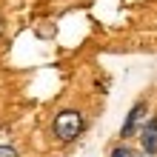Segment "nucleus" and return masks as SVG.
Returning a JSON list of instances; mask_svg holds the SVG:
<instances>
[{"instance_id": "f257e3e1", "label": "nucleus", "mask_w": 157, "mask_h": 157, "mask_svg": "<svg viewBox=\"0 0 157 157\" xmlns=\"http://www.w3.org/2000/svg\"><path fill=\"white\" fill-rule=\"evenodd\" d=\"M52 128H54V137H57L60 143H71V140H77V134L83 132V117L75 109H66V112H60L54 117Z\"/></svg>"}, {"instance_id": "f03ea898", "label": "nucleus", "mask_w": 157, "mask_h": 157, "mask_svg": "<svg viewBox=\"0 0 157 157\" xmlns=\"http://www.w3.org/2000/svg\"><path fill=\"white\" fill-rule=\"evenodd\" d=\"M140 143H143V151L146 154H157V117H151L149 123H143Z\"/></svg>"}, {"instance_id": "7ed1b4c3", "label": "nucleus", "mask_w": 157, "mask_h": 157, "mask_svg": "<svg viewBox=\"0 0 157 157\" xmlns=\"http://www.w3.org/2000/svg\"><path fill=\"white\" fill-rule=\"evenodd\" d=\"M146 114V103L140 100V103H134V109L128 112V117H126V123H123V132H120V137H132L134 132H137V123H140V117Z\"/></svg>"}, {"instance_id": "20e7f679", "label": "nucleus", "mask_w": 157, "mask_h": 157, "mask_svg": "<svg viewBox=\"0 0 157 157\" xmlns=\"http://www.w3.org/2000/svg\"><path fill=\"white\" fill-rule=\"evenodd\" d=\"M112 157H137V154L128 149V146H117V149L112 151Z\"/></svg>"}, {"instance_id": "39448f33", "label": "nucleus", "mask_w": 157, "mask_h": 157, "mask_svg": "<svg viewBox=\"0 0 157 157\" xmlns=\"http://www.w3.org/2000/svg\"><path fill=\"white\" fill-rule=\"evenodd\" d=\"M0 157H17V151L12 146H0Z\"/></svg>"}, {"instance_id": "423d86ee", "label": "nucleus", "mask_w": 157, "mask_h": 157, "mask_svg": "<svg viewBox=\"0 0 157 157\" xmlns=\"http://www.w3.org/2000/svg\"><path fill=\"white\" fill-rule=\"evenodd\" d=\"M146 157H154V154H146Z\"/></svg>"}]
</instances>
